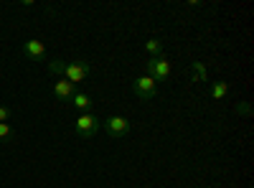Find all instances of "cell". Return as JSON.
I'll return each mask as SVG.
<instances>
[{"label":"cell","instance_id":"30bf717a","mask_svg":"<svg viewBox=\"0 0 254 188\" xmlns=\"http://www.w3.org/2000/svg\"><path fill=\"white\" fill-rule=\"evenodd\" d=\"M208 94H211V99H224L229 94V81H216Z\"/></svg>","mask_w":254,"mask_h":188},{"label":"cell","instance_id":"9c48e42d","mask_svg":"<svg viewBox=\"0 0 254 188\" xmlns=\"http://www.w3.org/2000/svg\"><path fill=\"white\" fill-rule=\"evenodd\" d=\"M190 76H193V81H206L208 71L203 66V61H193V64H190Z\"/></svg>","mask_w":254,"mask_h":188},{"label":"cell","instance_id":"7a4b0ae2","mask_svg":"<svg viewBox=\"0 0 254 188\" xmlns=\"http://www.w3.org/2000/svg\"><path fill=\"white\" fill-rule=\"evenodd\" d=\"M74 127H76V135L84 137V140H92L97 135V130L102 127V120L97 117V112H81L74 122Z\"/></svg>","mask_w":254,"mask_h":188},{"label":"cell","instance_id":"8992f818","mask_svg":"<svg viewBox=\"0 0 254 188\" xmlns=\"http://www.w3.org/2000/svg\"><path fill=\"white\" fill-rule=\"evenodd\" d=\"M51 92H54V97H56V99H61V102H69V99L76 94V84H71V81H66V79L56 76V81H54Z\"/></svg>","mask_w":254,"mask_h":188},{"label":"cell","instance_id":"3957f363","mask_svg":"<svg viewBox=\"0 0 254 188\" xmlns=\"http://www.w3.org/2000/svg\"><path fill=\"white\" fill-rule=\"evenodd\" d=\"M132 92H135V97L137 99H142V102H150V99H155L158 97V81H153L150 76H137L135 81H132Z\"/></svg>","mask_w":254,"mask_h":188},{"label":"cell","instance_id":"8fae6325","mask_svg":"<svg viewBox=\"0 0 254 188\" xmlns=\"http://www.w3.org/2000/svg\"><path fill=\"white\" fill-rule=\"evenodd\" d=\"M145 49H147V54H150L153 59L163 56V41L160 38H150V41H145Z\"/></svg>","mask_w":254,"mask_h":188},{"label":"cell","instance_id":"7c38bea8","mask_svg":"<svg viewBox=\"0 0 254 188\" xmlns=\"http://www.w3.org/2000/svg\"><path fill=\"white\" fill-rule=\"evenodd\" d=\"M10 125L8 122H0V140H5V137H10Z\"/></svg>","mask_w":254,"mask_h":188},{"label":"cell","instance_id":"277c9868","mask_svg":"<svg viewBox=\"0 0 254 188\" xmlns=\"http://www.w3.org/2000/svg\"><path fill=\"white\" fill-rule=\"evenodd\" d=\"M147 76H150L153 81H165L168 76H171V61H168L165 56H155L147 61Z\"/></svg>","mask_w":254,"mask_h":188},{"label":"cell","instance_id":"52a82bcc","mask_svg":"<svg viewBox=\"0 0 254 188\" xmlns=\"http://www.w3.org/2000/svg\"><path fill=\"white\" fill-rule=\"evenodd\" d=\"M23 54L28 56V59H33V61H44L46 59V44L44 41H26L23 44Z\"/></svg>","mask_w":254,"mask_h":188},{"label":"cell","instance_id":"4fadbf2b","mask_svg":"<svg viewBox=\"0 0 254 188\" xmlns=\"http://www.w3.org/2000/svg\"><path fill=\"white\" fill-rule=\"evenodd\" d=\"M8 120H10V107L0 104V122H8Z\"/></svg>","mask_w":254,"mask_h":188},{"label":"cell","instance_id":"ba28073f","mask_svg":"<svg viewBox=\"0 0 254 188\" xmlns=\"http://www.w3.org/2000/svg\"><path fill=\"white\" fill-rule=\"evenodd\" d=\"M69 102L74 104L76 110H81V112H89V107H92V97H89L87 92H76Z\"/></svg>","mask_w":254,"mask_h":188},{"label":"cell","instance_id":"6da1fadb","mask_svg":"<svg viewBox=\"0 0 254 188\" xmlns=\"http://www.w3.org/2000/svg\"><path fill=\"white\" fill-rule=\"evenodd\" d=\"M49 71L61 76V79H66V81H71V84H79V81L89 79L92 64H89V61H71V64H69V61L56 59V61H49Z\"/></svg>","mask_w":254,"mask_h":188},{"label":"cell","instance_id":"5b68a950","mask_svg":"<svg viewBox=\"0 0 254 188\" xmlns=\"http://www.w3.org/2000/svg\"><path fill=\"white\" fill-rule=\"evenodd\" d=\"M102 127L112 140H117V137H125L127 132H130V120L127 117H107L102 122Z\"/></svg>","mask_w":254,"mask_h":188}]
</instances>
